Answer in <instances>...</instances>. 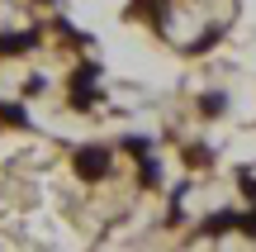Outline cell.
Listing matches in <instances>:
<instances>
[{
    "label": "cell",
    "mask_w": 256,
    "mask_h": 252,
    "mask_svg": "<svg viewBox=\"0 0 256 252\" xmlns=\"http://www.w3.org/2000/svg\"><path fill=\"white\" fill-rule=\"evenodd\" d=\"M133 5H152V0H133Z\"/></svg>",
    "instance_id": "obj_13"
},
{
    "label": "cell",
    "mask_w": 256,
    "mask_h": 252,
    "mask_svg": "<svg viewBox=\"0 0 256 252\" xmlns=\"http://www.w3.org/2000/svg\"><path fill=\"white\" fill-rule=\"evenodd\" d=\"M119 148L128 152V157H142V152L152 148V138H142V133H133V138H124V143H119Z\"/></svg>",
    "instance_id": "obj_9"
},
{
    "label": "cell",
    "mask_w": 256,
    "mask_h": 252,
    "mask_svg": "<svg viewBox=\"0 0 256 252\" xmlns=\"http://www.w3.org/2000/svg\"><path fill=\"white\" fill-rule=\"evenodd\" d=\"M180 157H185V167H209V162H214V152L204 148V143H185V152H180Z\"/></svg>",
    "instance_id": "obj_7"
},
{
    "label": "cell",
    "mask_w": 256,
    "mask_h": 252,
    "mask_svg": "<svg viewBox=\"0 0 256 252\" xmlns=\"http://www.w3.org/2000/svg\"><path fill=\"white\" fill-rule=\"evenodd\" d=\"M43 43V34L34 29H19V34H0V57H19V53H34Z\"/></svg>",
    "instance_id": "obj_3"
},
{
    "label": "cell",
    "mask_w": 256,
    "mask_h": 252,
    "mask_svg": "<svg viewBox=\"0 0 256 252\" xmlns=\"http://www.w3.org/2000/svg\"><path fill=\"white\" fill-rule=\"evenodd\" d=\"M242 190H247V200H256V176L252 171H242Z\"/></svg>",
    "instance_id": "obj_12"
},
{
    "label": "cell",
    "mask_w": 256,
    "mask_h": 252,
    "mask_svg": "<svg viewBox=\"0 0 256 252\" xmlns=\"http://www.w3.org/2000/svg\"><path fill=\"white\" fill-rule=\"evenodd\" d=\"M0 124H10V129H28V110H24L19 100L0 105Z\"/></svg>",
    "instance_id": "obj_6"
},
{
    "label": "cell",
    "mask_w": 256,
    "mask_h": 252,
    "mask_svg": "<svg viewBox=\"0 0 256 252\" xmlns=\"http://www.w3.org/2000/svg\"><path fill=\"white\" fill-rule=\"evenodd\" d=\"M142 171H138V181H142V186H152V181H162V162H152V152H142Z\"/></svg>",
    "instance_id": "obj_8"
},
{
    "label": "cell",
    "mask_w": 256,
    "mask_h": 252,
    "mask_svg": "<svg viewBox=\"0 0 256 252\" xmlns=\"http://www.w3.org/2000/svg\"><path fill=\"white\" fill-rule=\"evenodd\" d=\"M228 228H238V209H218V214H209V219H204V233H209V238L228 233Z\"/></svg>",
    "instance_id": "obj_4"
},
{
    "label": "cell",
    "mask_w": 256,
    "mask_h": 252,
    "mask_svg": "<svg viewBox=\"0 0 256 252\" xmlns=\"http://www.w3.org/2000/svg\"><path fill=\"white\" fill-rule=\"evenodd\" d=\"M95 100H100V67L86 62V67L72 72V105H76V110H90Z\"/></svg>",
    "instance_id": "obj_1"
},
{
    "label": "cell",
    "mask_w": 256,
    "mask_h": 252,
    "mask_svg": "<svg viewBox=\"0 0 256 252\" xmlns=\"http://www.w3.org/2000/svg\"><path fill=\"white\" fill-rule=\"evenodd\" d=\"M76 176H81V181H104V176H110V152L95 148V143L81 148V152H76Z\"/></svg>",
    "instance_id": "obj_2"
},
{
    "label": "cell",
    "mask_w": 256,
    "mask_h": 252,
    "mask_svg": "<svg viewBox=\"0 0 256 252\" xmlns=\"http://www.w3.org/2000/svg\"><path fill=\"white\" fill-rule=\"evenodd\" d=\"M218 29H209V34H200V38H194V43H190V53H209V48H218Z\"/></svg>",
    "instance_id": "obj_10"
},
{
    "label": "cell",
    "mask_w": 256,
    "mask_h": 252,
    "mask_svg": "<svg viewBox=\"0 0 256 252\" xmlns=\"http://www.w3.org/2000/svg\"><path fill=\"white\" fill-rule=\"evenodd\" d=\"M238 228H242L247 238H256V200H252V209H247V214H238Z\"/></svg>",
    "instance_id": "obj_11"
},
{
    "label": "cell",
    "mask_w": 256,
    "mask_h": 252,
    "mask_svg": "<svg viewBox=\"0 0 256 252\" xmlns=\"http://www.w3.org/2000/svg\"><path fill=\"white\" fill-rule=\"evenodd\" d=\"M223 110H228V91H204L200 95V114L204 119H218Z\"/></svg>",
    "instance_id": "obj_5"
}]
</instances>
